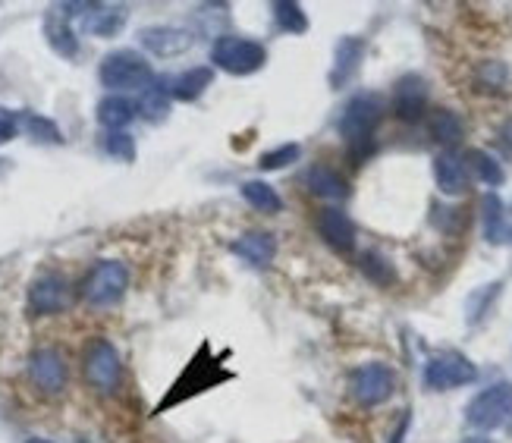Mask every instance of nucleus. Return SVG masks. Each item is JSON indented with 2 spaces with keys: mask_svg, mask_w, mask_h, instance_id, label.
<instances>
[{
  "mask_svg": "<svg viewBox=\"0 0 512 443\" xmlns=\"http://www.w3.org/2000/svg\"><path fill=\"white\" fill-rule=\"evenodd\" d=\"M384 110L387 104L377 92H359L346 101L343 114L337 120V132L349 148L352 164H362L374 151V132L384 120Z\"/></svg>",
  "mask_w": 512,
  "mask_h": 443,
  "instance_id": "obj_1",
  "label": "nucleus"
},
{
  "mask_svg": "<svg viewBox=\"0 0 512 443\" xmlns=\"http://www.w3.org/2000/svg\"><path fill=\"white\" fill-rule=\"evenodd\" d=\"M227 381H233V371H227L224 362H220L217 356H211V346L202 343L195 356H192V362L183 368L180 378L170 384L164 400L154 406V415H164L167 409L183 406V403L192 400V396H202L211 387H220V384H227Z\"/></svg>",
  "mask_w": 512,
  "mask_h": 443,
  "instance_id": "obj_2",
  "label": "nucleus"
},
{
  "mask_svg": "<svg viewBox=\"0 0 512 443\" xmlns=\"http://www.w3.org/2000/svg\"><path fill=\"white\" fill-rule=\"evenodd\" d=\"M98 79L107 88L110 95H120V92H142L154 82V70L151 63L132 48H120V51H110L101 66H98Z\"/></svg>",
  "mask_w": 512,
  "mask_h": 443,
  "instance_id": "obj_3",
  "label": "nucleus"
},
{
  "mask_svg": "<svg viewBox=\"0 0 512 443\" xmlns=\"http://www.w3.org/2000/svg\"><path fill=\"white\" fill-rule=\"evenodd\" d=\"M129 290V268L117 258H101L92 271L85 274L79 296L85 299V305L92 308H110L117 305Z\"/></svg>",
  "mask_w": 512,
  "mask_h": 443,
  "instance_id": "obj_4",
  "label": "nucleus"
},
{
  "mask_svg": "<svg viewBox=\"0 0 512 443\" xmlns=\"http://www.w3.org/2000/svg\"><path fill=\"white\" fill-rule=\"evenodd\" d=\"M211 63L230 76H252L267 63V48L242 35H217L211 44Z\"/></svg>",
  "mask_w": 512,
  "mask_h": 443,
  "instance_id": "obj_5",
  "label": "nucleus"
},
{
  "mask_svg": "<svg viewBox=\"0 0 512 443\" xmlns=\"http://www.w3.org/2000/svg\"><path fill=\"white\" fill-rule=\"evenodd\" d=\"M82 374L88 387H95L98 393H117L123 381V359L117 346L104 337L88 340L82 349Z\"/></svg>",
  "mask_w": 512,
  "mask_h": 443,
  "instance_id": "obj_6",
  "label": "nucleus"
},
{
  "mask_svg": "<svg viewBox=\"0 0 512 443\" xmlns=\"http://www.w3.org/2000/svg\"><path fill=\"white\" fill-rule=\"evenodd\" d=\"M349 390L362 409H377L393 400L396 371L387 362H365L349 374Z\"/></svg>",
  "mask_w": 512,
  "mask_h": 443,
  "instance_id": "obj_7",
  "label": "nucleus"
},
{
  "mask_svg": "<svg viewBox=\"0 0 512 443\" xmlns=\"http://www.w3.org/2000/svg\"><path fill=\"white\" fill-rule=\"evenodd\" d=\"M512 418V381H497L484 387L475 400L465 406V422L475 431H494Z\"/></svg>",
  "mask_w": 512,
  "mask_h": 443,
  "instance_id": "obj_8",
  "label": "nucleus"
},
{
  "mask_svg": "<svg viewBox=\"0 0 512 443\" xmlns=\"http://www.w3.org/2000/svg\"><path fill=\"white\" fill-rule=\"evenodd\" d=\"M421 381H425L428 390L443 393V390H456V387H465V384H475L478 381V368H475V362L469 356H462V352H456V349H447V352H437V356L428 359Z\"/></svg>",
  "mask_w": 512,
  "mask_h": 443,
  "instance_id": "obj_9",
  "label": "nucleus"
},
{
  "mask_svg": "<svg viewBox=\"0 0 512 443\" xmlns=\"http://www.w3.org/2000/svg\"><path fill=\"white\" fill-rule=\"evenodd\" d=\"M73 305V286L63 274H41L29 286V312L32 315H63Z\"/></svg>",
  "mask_w": 512,
  "mask_h": 443,
  "instance_id": "obj_10",
  "label": "nucleus"
},
{
  "mask_svg": "<svg viewBox=\"0 0 512 443\" xmlns=\"http://www.w3.org/2000/svg\"><path fill=\"white\" fill-rule=\"evenodd\" d=\"M29 381L35 384V390H41L44 396H57L66 390V381H70V368H66L63 352L44 346L35 349L29 356Z\"/></svg>",
  "mask_w": 512,
  "mask_h": 443,
  "instance_id": "obj_11",
  "label": "nucleus"
},
{
  "mask_svg": "<svg viewBox=\"0 0 512 443\" xmlns=\"http://www.w3.org/2000/svg\"><path fill=\"white\" fill-rule=\"evenodd\" d=\"M393 114L403 123H418L428 114V82L418 73H406L393 85Z\"/></svg>",
  "mask_w": 512,
  "mask_h": 443,
  "instance_id": "obj_12",
  "label": "nucleus"
},
{
  "mask_svg": "<svg viewBox=\"0 0 512 443\" xmlns=\"http://www.w3.org/2000/svg\"><path fill=\"white\" fill-rule=\"evenodd\" d=\"M315 230L318 236L327 242V246L333 252H340V255H349L355 249V224H352V217L340 208H324L315 220Z\"/></svg>",
  "mask_w": 512,
  "mask_h": 443,
  "instance_id": "obj_13",
  "label": "nucleus"
},
{
  "mask_svg": "<svg viewBox=\"0 0 512 443\" xmlns=\"http://www.w3.org/2000/svg\"><path fill=\"white\" fill-rule=\"evenodd\" d=\"M192 41H195L192 32L176 26H145L139 32V44L154 57H180L192 48Z\"/></svg>",
  "mask_w": 512,
  "mask_h": 443,
  "instance_id": "obj_14",
  "label": "nucleus"
},
{
  "mask_svg": "<svg viewBox=\"0 0 512 443\" xmlns=\"http://www.w3.org/2000/svg\"><path fill=\"white\" fill-rule=\"evenodd\" d=\"M365 51H368L365 38L343 35L337 41V54H333V66H330V88H343L346 82H352L355 76H359Z\"/></svg>",
  "mask_w": 512,
  "mask_h": 443,
  "instance_id": "obj_15",
  "label": "nucleus"
},
{
  "mask_svg": "<svg viewBox=\"0 0 512 443\" xmlns=\"http://www.w3.org/2000/svg\"><path fill=\"white\" fill-rule=\"evenodd\" d=\"M129 19V7L126 4H88V10L79 16L82 29L95 38H114L123 32Z\"/></svg>",
  "mask_w": 512,
  "mask_h": 443,
  "instance_id": "obj_16",
  "label": "nucleus"
},
{
  "mask_svg": "<svg viewBox=\"0 0 512 443\" xmlns=\"http://www.w3.org/2000/svg\"><path fill=\"white\" fill-rule=\"evenodd\" d=\"M230 252L246 264H252V268H267V264L277 258V239L264 230H249L230 242Z\"/></svg>",
  "mask_w": 512,
  "mask_h": 443,
  "instance_id": "obj_17",
  "label": "nucleus"
},
{
  "mask_svg": "<svg viewBox=\"0 0 512 443\" xmlns=\"http://www.w3.org/2000/svg\"><path fill=\"white\" fill-rule=\"evenodd\" d=\"M434 183L443 195H465L469 192V167L456 151H440L434 158Z\"/></svg>",
  "mask_w": 512,
  "mask_h": 443,
  "instance_id": "obj_18",
  "label": "nucleus"
},
{
  "mask_svg": "<svg viewBox=\"0 0 512 443\" xmlns=\"http://www.w3.org/2000/svg\"><path fill=\"white\" fill-rule=\"evenodd\" d=\"M305 189L315 195V198H324V202H340V198L349 195V183L340 170H333L327 164H311L308 173H305Z\"/></svg>",
  "mask_w": 512,
  "mask_h": 443,
  "instance_id": "obj_19",
  "label": "nucleus"
},
{
  "mask_svg": "<svg viewBox=\"0 0 512 443\" xmlns=\"http://www.w3.org/2000/svg\"><path fill=\"white\" fill-rule=\"evenodd\" d=\"M170 104H173L170 79H167V76H154V82L139 92L136 110H139V117H145L148 123H161V120H167V114H170Z\"/></svg>",
  "mask_w": 512,
  "mask_h": 443,
  "instance_id": "obj_20",
  "label": "nucleus"
},
{
  "mask_svg": "<svg viewBox=\"0 0 512 443\" xmlns=\"http://www.w3.org/2000/svg\"><path fill=\"white\" fill-rule=\"evenodd\" d=\"M44 41L51 44L54 54H60L66 60H73L79 54V35L73 32L70 19H66L57 7L44 16Z\"/></svg>",
  "mask_w": 512,
  "mask_h": 443,
  "instance_id": "obj_21",
  "label": "nucleus"
},
{
  "mask_svg": "<svg viewBox=\"0 0 512 443\" xmlns=\"http://www.w3.org/2000/svg\"><path fill=\"white\" fill-rule=\"evenodd\" d=\"M211 85H214V66H192V70H186L180 76H170V95H173V101L192 104L202 98Z\"/></svg>",
  "mask_w": 512,
  "mask_h": 443,
  "instance_id": "obj_22",
  "label": "nucleus"
},
{
  "mask_svg": "<svg viewBox=\"0 0 512 443\" xmlns=\"http://www.w3.org/2000/svg\"><path fill=\"white\" fill-rule=\"evenodd\" d=\"M428 132L437 145H443V151H453L462 139H465V123L456 110L450 107H437L428 114Z\"/></svg>",
  "mask_w": 512,
  "mask_h": 443,
  "instance_id": "obj_23",
  "label": "nucleus"
},
{
  "mask_svg": "<svg viewBox=\"0 0 512 443\" xmlns=\"http://www.w3.org/2000/svg\"><path fill=\"white\" fill-rule=\"evenodd\" d=\"M95 114L107 132H126V126L139 117V110H136V101H129L126 95H107L98 101Z\"/></svg>",
  "mask_w": 512,
  "mask_h": 443,
  "instance_id": "obj_24",
  "label": "nucleus"
},
{
  "mask_svg": "<svg viewBox=\"0 0 512 443\" xmlns=\"http://www.w3.org/2000/svg\"><path fill=\"white\" fill-rule=\"evenodd\" d=\"M465 158V167H469V176H475L478 183H484V186H503V180H506V170H503V164L494 158L491 151H484V148H469L462 154Z\"/></svg>",
  "mask_w": 512,
  "mask_h": 443,
  "instance_id": "obj_25",
  "label": "nucleus"
},
{
  "mask_svg": "<svg viewBox=\"0 0 512 443\" xmlns=\"http://www.w3.org/2000/svg\"><path fill=\"white\" fill-rule=\"evenodd\" d=\"M239 195L246 198V202L261 211V214H280L283 211V198L280 192L271 186V183H264V180H246L239 186Z\"/></svg>",
  "mask_w": 512,
  "mask_h": 443,
  "instance_id": "obj_26",
  "label": "nucleus"
},
{
  "mask_svg": "<svg viewBox=\"0 0 512 443\" xmlns=\"http://www.w3.org/2000/svg\"><path fill=\"white\" fill-rule=\"evenodd\" d=\"M19 126L26 129L35 142H44V145H63V132H60V126H57L51 117L32 114V110H22V114H19Z\"/></svg>",
  "mask_w": 512,
  "mask_h": 443,
  "instance_id": "obj_27",
  "label": "nucleus"
},
{
  "mask_svg": "<svg viewBox=\"0 0 512 443\" xmlns=\"http://www.w3.org/2000/svg\"><path fill=\"white\" fill-rule=\"evenodd\" d=\"M274 10V22L277 29L286 32V35H305L308 32V16L299 4H293V0H277V4L271 7Z\"/></svg>",
  "mask_w": 512,
  "mask_h": 443,
  "instance_id": "obj_28",
  "label": "nucleus"
},
{
  "mask_svg": "<svg viewBox=\"0 0 512 443\" xmlns=\"http://www.w3.org/2000/svg\"><path fill=\"white\" fill-rule=\"evenodd\" d=\"M503 214H506V208H503V202L494 195V192H487L484 198H481V220H484V239L487 242H500L503 239V233H506V227H503Z\"/></svg>",
  "mask_w": 512,
  "mask_h": 443,
  "instance_id": "obj_29",
  "label": "nucleus"
},
{
  "mask_svg": "<svg viewBox=\"0 0 512 443\" xmlns=\"http://www.w3.org/2000/svg\"><path fill=\"white\" fill-rule=\"evenodd\" d=\"M359 268H362V274H365L374 286H393V283H396L393 264H390L384 255H377V252H365L362 261H359Z\"/></svg>",
  "mask_w": 512,
  "mask_h": 443,
  "instance_id": "obj_30",
  "label": "nucleus"
},
{
  "mask_svg": "<svg viewBox=\"0 0 512 443\" xmlns=\"http://www.w3.org/2000/svg\"><path fill=\"white\" fill-rule=\"evenodd\" d=\"M302 154V148L296 145V142H286V145H280V148H274V151H264L261 158H258V170L261 173H274V170H283V167H289L296 158Z\"/></svg>",
  "mask_w": 512,
  "mask_h": 443,
  "instance_id": "obj_31",
  "label": "nucleus"
},
{
  "mask_svg": "<svg viewBox=\"0 0 512 443\" xmlns=\"http://www.w3.org/2000/svg\"><path fill=\"white\" fill-rule=\"evenodd\" d=\"M104 151L110 154V158L123 161V164H132V161H136V154H139L136 139H132L129 132H107V136H104Z\"/></svg>",
  "mask_w": 512,
  "mask_h": 443,
  "instance_id": "obj_32",
  "label": "nucleus"
},
{
  "mask_svg": "<svg viewBox=\"0 0 512 443\" xmlns=\"http://www.w3.org/2000/svg\"><path fill=\"white\" fill-rule=\"evenodd\" d=\"M506 79H509V66L503 60H484L478 66V82L487 88H503Z\"/></svg>",
  "mask_w": 512,
  "mask_h": 443,
  "instance_id": "obj_33",
  "label": "nucleus"
},
{
  "mask_svg": "<svg viewBox=\"0 0 512 443\" xmlns=\"http://www.w3.org/2000/svg\"><path fill=\"white\" fill-rule=\"evenodd\" d=\"M497 293H500V283H491L487 290H481L469 299V324H475L487 315V305L497 299Z\"/></svg>",
  "mask_w": 512,
  "mask_h": 443,
  "instance_id": "obj_34",
  "label": "nucleus"
},
{
  "mask_svg": "<svg viewBox=\"0 0 512 443\" xmlns=\"http://www.w3.org/2000/svg\"><path fill=\"white\" fill-rule=\"evenodd\" d=\"M16 132H19V117L13 114V110L0 107V145L13 142V139H16Z\"/></svg>",
  "mask_w": 512,
  "mask_h": 443,
  "instance_id": "obj_35",
  "label": "nucleus"
},
{
  "mask_svg": "<svg viewBox=\"0 0 512 443\" xmlns=\"http://www.w3.org/2000/svg\"><path fill=\"white\" fill-rule=\"evenodd\" d=\"M497 142H500V148L512 158V117H506V120L500 123V129H497Z\"/></svg>",
  "mask_w": 512,
  "mask_h": 443,
  "instance_id": "obj_36",
  "label": "nucleus"
},
{
  "mask_svg": "<svg viewBox=\"0 0 512 443\" xmlns=\"http://www.w3.org/2000/svg\"><path fill=\"white\" fill-rule=\"evenodd\" d=\"M409 422H412V415L406 412L403 418H399V425H396V431L390 434V443H403V440H406V431H409Z\"/></svg>",
  "mask_w": 512,
  "mask_h": 443,
  "instance_id": "obj_37",
  "label": "nucleus"
},
{
  "mask_svg": "<svg viewBox=\"0 0 512 443\" xmlns=\"http://www.w3.org/2000/svg\"><path fill=\"white\" fill-rule=\"evenodd\" d=\"M462 443H494L491 437H465Z\"/></svg>",
  "mask_w": 512,
  "mask_h": 443,
  "instance_id": "obj_38",
  "label": "nucleus"
},
{
  "mask_svg": "<svg viewBox=\"0 0 512 443\" xmlns=\"http://www.w3.org/2000/svg\"><path fill=\"white\" fill-rule=\"evenodd\" d=\"M26 443H51V440H44V437H29Z\"/></svg>",
  "mask_w": 512,
  "mask_h": 443,
  "instance_id": "obj_39",
  "label": "nucleus"
},
{
  "mask_svg": "<svg viewBox=\"0 0 512 443\" xmlns=\"http://www.w3.org/2000/svg\"><path fill=\"white\" fill-rule=\"evenodd\" d=\"M509 239H512V230H509Z\"/></svg>",
  "mask_w": 512,
  "mask_h": 443,
  "instance_id": "obj_40",
  "label": "nucleus"
}]
</instances>
